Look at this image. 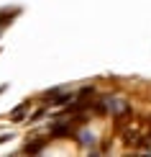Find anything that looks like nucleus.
<instances>
[{"mask_svg": "<svg viewBox=\"0 0 151 157\" xmlns=\"http://www.w3.org/2000/svg\"><path fill=\"white\" fill-rule=\"evenodd\" d=\"M72 132V129L67 126V124H56V126H51V134H54V136H67Z\"/></svg>", "mask_w": 151, "mask_h": 157, "instance_id": "obj_3", "label": "nucleus"}, {"mask_svg": "<svg viewBox=\"0 0 151 157\" xmlns=\"http://www.w3.org/2000/svg\"><path fill=\"white\" fill-rule=\"evenodd\" d=\"M90 95H95V90H92V88H82L80 93H77V98H80V101H87Z\"/></svg>", "mask_w": 151, "mask_h": 157, "instance_id": "obj_4", "label": "nucleus"}, {"mask_svg": "<svg viewBox=\"0 0 151 157\" xmlns=\"http://www.w3.org/2000/svg\"><path fill=\"white\" fill-rule=\"evenodd\" d=\"M26 113H28V103H21L18 108H13V111H10V121H23V119H26Z\"/></svg>", "mask_w": 151, "mask_h": 157, "instance_id": "obj_1", "label": "nucleus"}, {"mask_svg": "<svg viewBox=\"0 0 151 157\" xmlns=\"http://www.w3.org/2000/svg\"><path fill=\"white\" fill-rule=\"evenodd\" d=\"M44 144H46V139H38V142H28V144H26V152H28V155H34V152H41V149H44Z\"/></svg>", "mask_w": 151, "mask_h": 157, "instance_id": "obj_2", "label": "nucleus"}]
</instances>
